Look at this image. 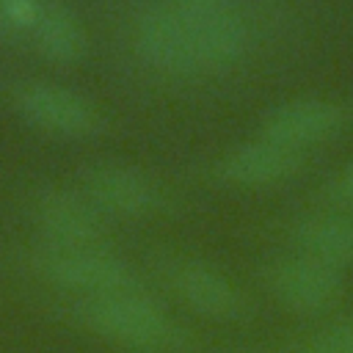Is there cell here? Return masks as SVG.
<instances>
[{
    "label": "cell",
    "mask_w": 353,
    "mask_h": 353,
    "mask_svg": "<svg viewBox=\"0 0 353 353\" xmlns=\"http://www.w3.org/2000/svg\"><path fill=\"white\" fill-rule=\"evenodd\" d=\"M14 108L28 124L63 138H83L99 127V110L94 102L47 80L19 83L14 91Z\"/></svg>",
    "instance_id": "4"
},
{
    "label": "cell",
    "mask_w": 353,
    "mask_h": 353,
    "mask_svg": "<svg viewBox=\"0 0 353 353\" xmlns=\"http://www.w3.org/2000/svg\"><path fill=\"white\" fill-rule=\"evenodd\" d=\"M36 50L58 63H69L77 61L85 50V30L80 25V19L72 14V8H66L58 0H50L41 6V14L30 30Z\"/></svg>",
    "instance_id": "13"
},
{
    "label": "cell",
    "mask_w": 353,
    "mask_h": 353,
    "mask_svg": "<svg viewBox=\"0 0 353 353\" xmlns=\"http://www.w3.org/2000/svg\"><path fill=\"white\" fill-rule=\"evenodd\" d=\"M179 6H212V3H226V0H174Z\"/></svg>",
    "instance_id": "17"
},
{
    "label": "cell",
    "mask_w": 353,
    "mask_h": 353,
    "mask_svg": "<svg viewBox=\"0 0 353 353\" xmlns=\"http://www.w3.org/2000/svg\"><path fill=\"white\" fill-rule=\"evenodd\" d=\"M345 124L342 105L320 97H298L273 108L262 121V138L301 152L334 138Z\"/></svg>",
    "instance_id": "8"
},
{
    "label": "cell",
    "mask_w": 353,
    "mask_h": 353,
    "mask_svg": "<svg viewBox=\"0 0 353 353\" xmlns=\"http://www.w3.org/2000/svg\"><path fill=\"white\" fill-rule=\"evenodd\" d=\"M83 193L99 207V212L138 218L160 204V190L135 165L127 163H94L83 171Z\"/></svg>",
    "instance_id": "7"
},
{
    "label": "cell",
    "mask_w": 353,
    "mask_h": 353,
    "mask_svg": "<svg viewBox=\"0 0 353 353\" xmlns=\"http://www.w3.org/2000/svg\"><path fill=\"white\" fill-rule=\"evenodd\" d=\"M33 221L47 245H99L105 215L80 190L44 188L33 201Z\"/></svg>",
    "instance_id": "6"
},
{
    "label": "cell",
    "mask_w": 353,
    "mask_h": 353,
    "mask_svg": "<svg viewBox=\"0 0 353 353\" xmlns=\"http://www.w3.org/2000/svg\"><path fill=\"white\" fill-rule=\"evenodd\" d=\"M336 196H339L345 204H350V207H353V160L342 168L339 179H336Z\"/></svg>",
    "instance_id": "16"
},
{
    "label": "cell",
    "mask_w": 353,
    "mask_h": 353,
    "mask_svg": "<svg viewBox=\"0 0 353 353\" xmlns=\"http://www.w3.org/2000/svg\"><path fill=\"white\" fill-rule=\"evenodd\" d=\"M33 273L50 287L77 295L80 301L138 287L132 268L102 245H47L30 256Z\"/></svg>",
    "instance_id": "2"
},
{
    "label": "cell",
    "mask_w": 353,
    "mask_h": 353,
    "mask_svg": "<svg viewBox=\"0 0 353 353\" xmlns=\"http://www.w3.org/2000/svg\"><path fill=\"white\" fill-rule=\"evenodd\" d=\"M306 353H353V317L320 328L309 339Z\"/></svg>",
    "instance_id": "14"
},
{
    "label": "cell",
    "mask_w": 353,
    "mask_h": 353,
    "mask_svg": "<svg viewBox=\"0 0 353 353\" xmlns=\"http://www.w3.org/2000/svg\"><path fill=\"white\" fill-rule=\"evenodd\" d=\"M301 168V152L268 138L245 141L229 149L218 165L221 176L240 188H268L290 179Z\"/></svg>",
    "instance_id": "11"
},
{
    "label": "cell",
    "mask_w": 353,
    "mask_h": 353,
    "mask_svg": "<svg viewBox=\"0 0 353 353\" xmlns=\"http://www.w3.org/2000/svg\"><path fill=\"white\" fill-rule=\"evenodd\" d=\"M171 284L176 298L204 320H237L245 309V298L234 281L207 262H179L171 273Z\"/></svg>",
    "instance_id": "10"
},
{
    "label": "cell",
    "mask_w": 353,
    "mask_h": 353,
    "mask_svg": "<svg viewBox=\"0 0 353 353\" xmlns=\"http://www.w3.org/2000/svg\"><path fill=\"white\" fill-rule=\"evenodd\" d=\"M270 295L292 314L314 317L334 309L345 292L342 270L328 268L303 254L276 259L265 273Z\"/></svg>",
    "instance_id": "3"
},
{
    "label": "cell",
    "mask_w": 353,
    "mask_h": 353,
    "mask_svg": "<svg viewBox=\"0 0 353 353\" xmlns=\"http://www.w3.org/2000/svg\"><path fill=\"white\" fill-rule=\"evenodd\" d=\"M44 0H0V28L14 33H30Z\"/></svg>",
    "instance_id": "15"
},
{
    "label": "cell",
    "mask_w": 353,
    "mask_h": 353,
    "mask_svg": "<svg viewBox=\"0 0 353 353\" xmlns=\"http://www.w3.org/2000/svg\"><path fill=\"white\" fill-rule=\"evenodd\" d=\"M74 314L88 334L130 353H163L176 339L168 312L138 287L77 301Z\"/></svg>",
    "instance_id": "1"
},
{
    "label": "cell",
    "mask_w": 353,
    "mask_h": 353,
    "mask_svg": "<svg viewBox=\"0 0 353 353\" xmlns=\"http://www.w3.org/2000/svg\"><path fill=\"white\" fill-rule=\"evenodd\" d=\"M179 8L185 14L201 69L229 66L243 55V50L248 44V28L234 8H229L226 3L179 6Z\"/></svg>",
    "instance_id": "9"
},
{
    "label": "cell",
    "mask_w": 353,
    "mask_h": 353,
    "mask_svg": "<svg viewBox=\"0 0 353 353\" xmlns=\"http://www.w3.org/2000/svg\"><path fill=\"white\" fill-rule=\"evenodd\" d=\"M132 39L138 55L154 69L174 74H188L201 69L185 14L176 3L143 8L135 19Z\"/></svg>",
    "instance_id": "5"
},
{
    "label": "cell",
    "mask_w": 353,
    "mask_h": 353,
    "mask_svg": "<svg viewBox=\"0 0 353 353\" xmlns=\"http://www.w3.org/2000/svg\"><path fill=\"white\" fill-rule=\"evenodd\" d=\"M298 254L317 259L328 268L345 270L353 265V218L347 215H309L292 229Z\"/></svg>",
    "instance_id": "12"
}]
</instances>
